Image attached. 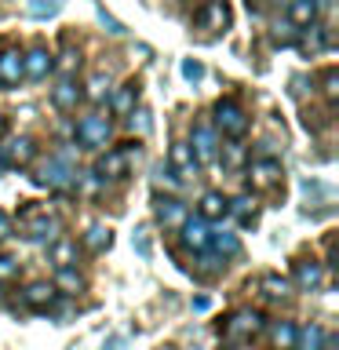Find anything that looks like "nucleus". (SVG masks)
<instances>
[{"instance_id":"1","label":"nucleus","mask_w":339,"mask_h":350,"mask_svg":"<svg viewBox=\"0 0 339 350\" xmlns=\"http://www.w3.org/2000/svg\"><path fill=\"white\" fill-rule=\"evenodd\" d=\"M18 230L26 234L29 241H55L59 237V219H55L48 208H40V204H29L26 212L18 215Z\"/></svg>"},{"instance_id":"2","label":"nucleus","mask_w":339,"mask_h":350,"mask_svg":"<svg viewBox=\"0 0 339 350\" xmlns=\"http://www.w3.org/2000/svg\"><path fill=\"white\" fill-rule=\"evenodd\" d=\"M193 26L201 33H208V37L226 33L230 29V4L226 0H204V4L197 8V15H193Z\"/></svg>"},{"instance_id":"3","label":"nucleus","mask_w":339,"mask_h":350,"mask_svg":"<svg viewBox=\"0 0 339 350\" xmlns=\"http://www.w3.org/2000/svg\"><path fill=\"white\" fill-rule=\"evenodd\" d=\"M259 328H262V317L256 310H237L223 321V339L237 347V343H248L252 336H259Z\"/></svg>"},{"instance_id":"4","label":"nucleus","mask_w":339,"mask_h":350,"mask_svg":"<svg viewBox=\"0 0 339 350\" xmlns=\"http://www.w3.org/2000/svg\"><path fill=\"white\" fill-rule=\"evenodd\" d=\"M215 128L223 131L226 139H245L248 135V113L234 103V98H223V103L215 106Z\"/></svg>"},{"instance_id":"5","label":"nucleus","mask_w":339,"mask_h":350,"mask_svg":"<svg viewBox=\"0 0 339 350\" xmlns=\"http://www.w3.org/2000/svg\"><path fill=\"white\" fill-rule=\"evenodd\" d=\"M37 183L48 186V190H70L77 183V168L62 157H48V164H44L40 175H37Z\"/></svg>"},{"instance_id":"6","label":"nucleus","mask_w":339,"mask_h":350,"mask_svg":"<svg viewBox=\"0 0 339 350\" xmlns=\"http://www.w3.org/2000/svg\"><path fill=\"white\" fill-rule=\"evenodd\" d=\"M109 135H113L109 117H81V124H77V142H81V146H87V150L106 146Z\"/></svg>"},{"instance_id":"7","label":"nucleus","mask_w":339,"mask_h":350,"mask_svg":"<svg viewBox=\"0 0 339 350\" xmlns=\"http://www.w3.org/2000/svg\"><path fill=\"white\" fill-rule=\"evenodd\" d=\"M281 161H273V157H259V161H252L248 164V186L252 190H273V186L281 183Z\"/></svg>"},{"instance_id":"8","label":"nucleus","mask_w":339,"mask_h":350,"mask_svg":"<svg viewBox=\"0 0 339 350\" xmlns=\"http://www.w3.org/2000/svg\"><path fill=\"white\" fill-rule=\"evenodd\" d=\"M190 150H193L197 164H212V161L219 157V139H215V131L208 128V124H193V139H190Z\"/></svg>"},{"instance_id":"9","label":"nucleus","mask_w":339,"mask_h":350,"mask_svg":"<svg viewBox=\"0 0 339 350\" xmlns=\"http://www.w3.org/2000/svg\"><path fill=\"white\" fill-rule=\"evenodd\" d=\"M182 245L190 252H208V241H212V230H208V223L201 215H186L182 219Z\"/></svg>"},{"instance_id":"10","label":"nucleus","mask_w":339,"mask_h":350,"mask_svg":"<svg viewBox=\"0 0 339 350\" xmlns=\"http://www.w3.org/2000/svg\"><path fill=\"white\" fill-rule=\"evenodd\" d=\"M128 164H131V150H109L98 157L95 172H98V179H124Z\"/></svg>"},{"instance_id":"11","label":"nucleus","mask_w":339,"mask_h":350,"mask_svg":"<svg viewBox=\"0 0 339 350\" xmlns=\"http://www.w3.org/2000/svg\"><path fill=\"white\" fill-rule=\"evenodd\" d=\"M325 48H332V33H328L325 26H317V22L303 26V33H299V51L317 55V51H325Z\"/></svg>"},{"instance_id":"12","label":"nucleus","mask_w":339,"mask_h":350,"mask_svg":"<svg viewBox=\"0 0 339 350\" xmlns=\"http://www.w3.org/2000/svg\"><path fill=\"white\" fill-rule=\"evenodd\" d=\"M186 219V204L179 197H157V223L168 226V230H179Z\"/></svg>"},{"instance_id":"13","label":"nucleus","mask_w":339,"mask_h":350,"mask_svg":"<svg viewBox=\"0 0 339 350\" xmlns=\"http://www.w3.org/2000/svg\"><path fill=\"white\" fill-rule=\"evenodd\" d=\"M51 55H48V48H33L26 59H22V77H29V81H44V77L51 73Z\"/></svg>"},{"instance_id":"14","label":"nucleus","mask_w":339,"mask_h":350,"mask_svg":"<svg viewBox=\"0 0 339 350\" xmlns=\"http://www.w3.org/2000/svg\"><path fill=\"white\" fill-rule=\"evenodd\" d=\"M51 103L59 106L62 113H73L77 103H81V88H77V84L70 81V77H62V81L51 88Z\"/></svg>"},{"instance_id":"15","label":"nucleus","mask_w":339,"mask_h":350,"mask_svg":"<svg viewBox=\"0 0 339 350\" xmlns=\"http://www.w3.org/2000/svg\"><path fill=\"white\" fill-rule=\"evenodd\" d=\"M55 295H59V288L48 281H33L26 292H22V299H26V306H33V310H48V306L55 303Z\"/></svg>"},{"instance_id":"16","label":"nucleus","mask_w":339,"mask_h":350,"mask_svg":"<svg viewBox=\"0 0 339 350\" xmlns=\"http://www.w3.org/2000/svg\"><path fill=\"white\" fill-rule=\"evenodd\" d=\"M18 81H22V55L15 48H4L0 51V84L15 88Z\"/></svg>"},{"instance_id":"17","label":"nucleus","mask_w":339,"mask_h":350,"mask_svg":"<svg viewBox=\"0 0 339 350\" xmlns=\"http://www.w3.org/2000/svg\"><path fill=\"white\" fill-rule=\"evenodd\" d=\"M168 164H172V168L179 172V175H197V157H193L190 142H172Z\"/></svg>"},{"instance_id":"18","label":"nucleus","mask_w":339,"mask_h":350,"mask_svg":"<svg viewBox=\"0 0 339 350\" xmlns=\"http://www.w3.org/2000/svg\"><path fill=\"white\" fill-rule=\"evenodd\" d=\"M317 15H321V0H292L288 4V22L299 26V29L317 22Z\"/></svg>"},{"instance_id":"19","label":"nucleus","mask_w":339,"mask_h":350,"mask_svg":"<svg viewBox=\"0 0 339 350\" xmlns=\"http://www.w3.org/2000/svg\"><path fill=\"white\" fill-rule=\"evenodd\" d=\"M295 281H299V288L314 292L317 284L325 281V270H321V262H314V259H299V262H295Z\"/></svg>"},{"instance_id":"20","label":"nucleus","mask_w":339,"mask_h":350,"mask_svg":"<svg viewBox=\"0 0 339 350\" xmlns=\"http://www.w3.org/2000/svg\"><path fill=\"white\" fill-rule=\"evenodd\" d=\"M135 103H139V84L128 81L113 98H109V109H113V117H128L131 109H135Z\"/></svg>"},{"instance_id":"21","label":"nucleus","mask_w":339,"mask_h":350,"mask_svg":"<svg viewBox=\"0 0 339 350\" xmlns=\"http://www.w3.org/2000/svg\"><path fill=\"white\" fill-rule=\"evenodd\" d=\"M33 157H37V146H33V139H11L8 146H4V161L8 164H29Z\"/></svg>"},{"instance_id":"22","label":"nucleus","mask_w":339,"mask_h":350,"mask_svg":"<svg viewBox=\"0 0 339 350\" xmlns=\"http://www.w3.org/2000/svg\"><path fill=\"white\" fill-rule=\"evenodd\" d=\"M325 343V328L321 325H303L295 328V347L292 350H321Z\"/></svg>"},{"instance_id":"23","label":"nucleus","mask_w":339,"mask_h":350,"mask_svg":"<svg viewBox=\"0 0 339 350\" xmlns=\"http://www.w3.org/2000/svg\"><path fill=\"white\" fill-rule=\"evenodd\" d=\"M48 262H55V267H70V262H77V245L73 241L55 237L48 245Z\"/></svg>"},{"instance_id":"24","label":"nucleus","mask_w":339,"mask_h":350,"mask_svg":"<svg viewBox=\"0 0 339 350\" xmlns=\"http://www.w3.org/2000/svg\"><path fill=\"white\" fill-rule=\"evenodd\" d=\"M55 288H62L66 295H77L84 288V278L73 267H59V273H55Z\"/></svg>"},{"instance_id":"25","label":"nucleus","mask_w":339,"mask_h":350,"mask_svg":"<svg viewBox=\"0 0 339 350\" xmlns=\"http://www.w3.org/2000/svg\"><path fill=\"white\" fill-rule=\"evenodd\" d=\"M270 339H273V347H277V350H292L295 347V325L292 321H273Z\"/></svg>"},{"instance_id":"26","label":"nucleus","mask_w":339,"mask_h":350,"mask_svg":"<svg viewBox=\"0 0 339 350\" xmlns=\"http://www.w3.org/2000/svg\"><path fill=\"white\" fill-rule=\"evenodd\" d=\"M226 215V197L223 193H204L201 197V219H223Z\"/></svg>"},{"instance_id":"27","label":"nucleus","mask_w":339,"mask_h":350,"mask_svg":"<svg viewBox=\"0 0 339 350\" xmlns=\"http://www.w3.org/2000/svg\"><path fill=\"white\" fill-rule=\"evenodd\" d=\"M109 241H113V234H109V226H103V223H95V226L84 234V245L92 248V252H103V248H109Z\"/></svg>"},{"instance_id":"28","label":"nucleus","mask_w":339,"mask_h":350,"mask_svg":"<svg viewBox=\"0 0 339 350\" xmlns=\"http://www.w3.org/2000/svg\"><path fill=\"white\" fill-rule=\"evenodd\" d=\"M208 248H215L219 252V256H237V252H241V241L234 237V234H212V241H208Z\"/></svg>"},{"instance_id":"29","label":"nucleus","mask_w":339,"mask_h":350,"mask_svg":"<svg viewBox=\"0 0 339 350\" xmlns=\"http://www.w3.org/2000/svg\"><path fill=\"white\" fill-rule=\"evenodd\" d=\"M226 212H234L237 219H245V223H248V219L256 215V201H252L248 193H241L237 201H226Z\"/></svg>"},{"instance_id":"30","label":"nucleus","mask_w":339,"mask_h":350,"mask_svg":"<svg viewBox=\"0 0 339 350\" xmlns=\"http://www.w3.org/2000/svg\"><path fill=\"white\" fill-rule=\"evenodd\" d=\"M262 292H267L270 299H284V295H288V281L277 278V273H267V278H262Z\"/></svg>"},{"instance_id":"31","label":"nucleus","mask_w":339,"mask_h":350,"mask_svg":"<svg viewBox=\"0 0 339 350\" xmlns=\"http://www.w3.org/2000/svg\"><path fill=\"white\" fill-rule=\"evenodd\" d=\"M106 95H109V77L106 73H95L92 81H87V98H92V103H103Z\"/></svg>"},{"instance_id":"32","label":"nucleus","mask_w":339,"mask_h":350,"mask_svg":"<svg viewBox=\"0 0 339 350\" xmlns=\"http://www.w3.org/2000/svg\"><path fill=\"white\" fill-rule=\"evenodd\" d=\"M59 0H29V15L33 18H51V15H59Z\"/></svg>"},{"instance_id":"33","label":"nucleus","mask_w":339,"mask_h":350,"mask_svg":"<svg viewBox=\"0 0 339 350\" xmlns=\"http://www.w3.org/2000/svg\"><path fill=\"white\" fill-rule=\"evenodd\" d=\"M15 278H18V259L0 256V284H11Z\"/></svg>"},{"instance_id":"34","label":"nucleus","mask_w":339,"mask_h":350,"mask_svg":"<svg viewBox=\"0 0 339 350\" xmlns=\"http://www.w3.org/2000/svg\"><path fill=\"white\" fill-rule=\"evenodd\" d=\"M321 92H325V98H328V103H336V98H339V73H336V70H328V73H325V81H321Z\"/></svg>"},{"instance_id":"35","label":"nucleus","mask_w":339,"mask_h":350,"mask_svg":"<svg viewBox=\"0 0 339 350\" xmlns=\"http://www.w3.org/2000/svg\"><path fill=\"white\" fill-rule=\"evenodd\" d=\"M128 117H131L128 124L135 128V131H142V135H146V131H150V113H146V109H139V113H135V109H131Z\"/></svg>"},{"instance_id":"36","label":"nucleus","mask_w":339,"mask_h":350,"mask_svg":"<svg viewBox=\"0 0 339 350\" xmlns=\"http://www.w3.org/2000/svg\"><path fill=\"white\" fill-rule=\"evenodd\" d=\"M182 77H186V81H201V77H204V66L197 62V59H186V62H182Z\"/></svg>"},{"instance_id":"37","label":"nucleus","mask_w":339,"mask_h":350,"mask_svg":"<svg viewBox=\"0 0 339 350\" xmlns=\"http://www.w3.org/2000/svg\"><path fill=\"white\" fill-rule=\"evenodd\" d=\"M273 40H277V44H292V22H277V26H273Z\"/></svg>"},{"instance_id":"38","label":"nucleus","mask_w":339,"mask_h":350,"mask_svg":"<svg viewBox=\"0 0 339 350\" xmlns=\"http://www.w3.org/2000/svg\"><path fill=\"white\" fill-rule=\"evenodd\" d=\"M153 183L164 186V190H175V186H179V183H175V175H172V172H164V168H157V175H153Z\"/></svg>"},{"instance_id":"39","label":"nucleus","mask_w":339,"mask_h":350,"mask_svg":"<svg viewBox=\"0 0 339 350\" xmlns=\"http://www.w3.org/2000/svg\"><path fill=\"white\" fill-rule=\"evenodd\" d=\"M62 66H66V70H73V66H81V55L73 51V44H66V51H62Z\"/></svg>"},{"instance_id":"40","label":"nucleus","mask_w":339,"mask_h":350,"mask_svg":"<svg viewBox=\"0 0 339 350\" xmlns=\"http://www.w3.org/2000/svg\"><path fill=\"white\" fill-rule=\"evenodd\" d=\"M98 18H103V26H106L109 33H124V26H120V22H117L113 15H106V11H98Z\"/></svg>"},{"instance_id":"41","label":"nucleus","mask_w":339,"mask_h":350,"mask_svg":"<svg viewBox=\"0 0 339 350\" xmlns=\"http://www.w3.org/2000/svg\"><path fill=\"white\" fill-rule=\"evenodd\" d=\"M8 234H11V215L0 212V237H8Z\"/></svg>"},{"instance_id":"42","label":"nucleus","mask_w":339,"mask_h":350,"mask_svg":"<svg viewBox=\"0 0 339 350\" xmlns=\"http://www.w3.org/2000/svg\"><path fill=\"white\" fill-rule=\"evenodd\" d=\"M245 4H248V11H262V8L270 4V0H245Z\"/></svg>"},{"instance_id":"43","label":"nucleus","mask_w":339,"mask_h":350,"mask_svg":"<svg viewBox=\"0 0 339 350\" xmlns=\"http://www.w3.org/2000/svg\"><path fill=\"white\" fill-rule=\"evenodd\" d=\"M120 347H124V339H120V336H113V339H109V343H106L103 350H120Z\"/></svg>"},{"instance_id":"44","label":"nucleus","mask_w":339,"mask_h":350,"mask_svg":"<svg viewBox=\"0 0 339 350\" xmlns=\"http://www.w3.org/2000/svg\"><path fill=\"white\" fill-rule=\"evenodd\" d=\"M4 131H8V117L0 113V139H4Z\"/></svg>"}]
</instances>
